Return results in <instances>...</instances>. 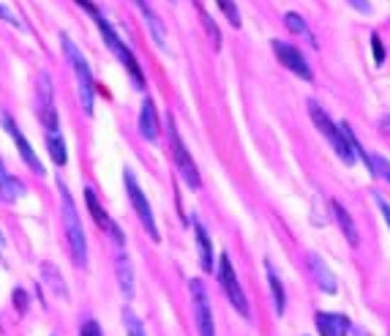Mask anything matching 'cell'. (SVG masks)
Listing matches in <instances>:
<instances>
[{
	"instance_id": "cell-29",
	"label": "cell",
	"mask_w": 390,
	"mask_h": 336,
	"mask_svg": "<svg viewBox=\"0 0 390 336\" xmlns=\"http://www.w3.org/2000/svg\"><path fill=\"white\" fill-rule=\"evenodd\" d=\"M199 14H202V22H205V28H208V33H211V38H213V47L218 50V47H221V36H218V28H216V22H211V19H208V14H205L202 9H199Z\"/></svg>"
},
{
	"instance_id": "cell-36",
	"label": "cell",
	"mask_w": 390,
	"mask_h": 336,
	"mask_svg": "<svg viewBox=\"0 0 390 336\" xmlns=\"http://www.w3.org/2000/svg\"><path fill=\"white\" fill-rule=\"evenodd\" d=\"M0 249H3V238H0Z\"/></svg>"
},
{
	"instance_id": "cell-27",
	"label": "cell",
	"mask_w": 390,
	"mask_h": 336,
	"mask_svg": "<svg viewBox=\"0 0 390 336\" xmlns=\"http://www.w3.org/2000/svg\"><path fill=\"white\" fill-rule=\"evenodd\" d=\"M372 175H379L382 180H388L390 183V161L385 159V156L372 153Z\"/></svg>"
},
{
	"instance_id": "cell-31",
	"label": "cell",
	"mask_w": 390,
	"mask_h": 336,
	"mask_svg": "<svg viewBox=\"0 0 390 336\" xmlns=\"http://www.w3.org/2000/svg\"><path fill=\"white\" fill-rule=\"evenodd\" d=\"M374 200H377V205H379V211H382V219H385V224H388V232H390V205L385 202V197L374 195Z\"/></svg>"
},
{
	"instance_id": "cell-14",
	"label": "cell",
	"mask_w": 390,
	"mask_h": 336,
	"mask_svg": "<svg viewBox=\"0 0 390 336\" xmlns=\"http://www.w3.org/2000/svg\"><path fill=\"white\" fill-rule=\"evenodd\" d=\"M140 134L145 140L156 142L159 140V121H156V104L153 99H145L140 109Z\"/></svg>"
},
{
	"instance_id": "cell-6",
	"label": "cell",
	"mask_w": 390,
	"mask_h": 336,
	"mask_svg": "<svg viewBox=\"0 0 390 336\" xmlns=\"http://www.w3.org/2000/svg\"><path fill=\"white\" fill-rule=\"evenodd\" d=\"M123 183H126V195H128V202H131L134 213L140 216V222H142V227H145V232L150 235V241H161L159 227H156V219H153V211H150V202H147V197L142 195L140 183H137V175H134L131 170H126V173H123Z\"/></svg>"
},
{
	"instance_id": "cell-28",
	"label": "cell",
	"mask_w": 390,
	"mask_h": 336,
	"mask_svg": "<svg viewBox=\"0 0 390 336\" xmlns=\"http://www.w3.org/2000/svg\"><path fill=\"white\" fill-rule=\"evenodd\" d=\"M372 50H374V63L382 66V63H385V47H382V38L377 33L372 36Z\"/></svg>"
},
{
	"instance_id": "cell-24",
	"label": "cell",
	"mask_w": 390,
	"mask_h": 336,
	"mask_svg": "<svg viewBox=\"0 0 390 336\" xmlns=\"http://www.w3.org/2000/svg\"><path fill=\"white\" fill-rule=\"evenodd\" d=\"M284 22H286V28L292 31V33L298 36H306L311 44H314V38H311V33H308V25H306V19L301 17V14H295V11H289L286 17H284Z\"/></svg>"
},
{
	"instance_id": "cell-34",
	"label": "cell",
	"mask_w": 390,
	"mask_h": 336,
	"mask_svg": "<svg viewBox=\"0 0 390 336\" xmlns=\"http://www.w3.org/2000/svg\"><path fill=\"white\" fill-rule=\"evenodd\" d=\"M0 17L6 19V22H11V25H17V28H19V19L14 17V14H11V11L6 9V6H0Z\"/></svg>"
},
{
	"instance_id": "cell-9",
	"label": "cell",
	"mask_w": 390,
	"mask_h": 336,
	"mask_svg": "<svg viewBox=\"0 0 390 336\" xmlns=\"http://www.w3.org/2000/svg\"><path fill=\"white\" fill-rule=\"evenodd\" d=\"M270 47H273V53H276V58H279V63L286 66L295 77H301V80H306V82L314 80V71H311V66L306 63V58H303V53L298 50V47H292V44H286V41H279V38H276Z\"/></svg>"
},
{
	"instance_id": "cell-21",
	"label": "cell",
	"mask_w": 390,
	"mask_h": 336,
	"mask_svg": "<svg viewBox=\"0 0 390 336\" xmlns=\"http://www.w3.org/2000/svg\"><path fill=\"white\" fill-rule=\"evenodd\" d=\"M85 202H88V211H90V216H93V222H96L101 230H109V227H112V219L104 213L99 197H96V192H93L90 186H85Z\"/></svg>"
},
{
	"instance_id": "cell-1",
	"label": "cell",
	"mask_w": 390,
	"mask_h": 336,
	"mask_svg": "<svg viewBox=\"0 0 390 336\" xmlns=\"http://www.w3.org/2000/svg\"><path fill=\"white\" fill-rule=\"evenodd\" d=\"M308 112H311V121L317 126L319 131L325 134V140L333 145V151H336V156L347 167H352L355 159H357V151H355V134L352 129L347 124H333L330 121V115L317 104V102H308Z\"/></svg>"
},
{
	"instance_id": "cell-17",
	"label": "cell",
	"mask_w": 390,
	"mask_h": 336,
	"mask_svg": "<svg viewBox=\"0 0 390 336\" xmlns=\"http://www.w3.org/2000/svg\"><path fill=\"white\" fill-rule=\"evenodd\" d=\"M137 3V9L142 11V17L147 22V28H150V36H153V41L159 44L161 50H167V33H164V22L156 17V11L147 6V0H134Z\"/></svg>"
},
{
	"instance_id": "cell-13",
	"label": "cell",
	"mask_w": 390,
	"mask_h": 336,
	"mask_svg": "<svg viewBox=\"0 0 390 336\" xmlns=\"http://www.w3.org/2000/svg\"><path fill=\"white\" fill-rule=\"evenodd\" d=\"M191 227H194L196 249H199V266H202V271L213 273V244L211 238H208V230L202 227V222H199L196 216L191 219Z\"/></svg>"
},
{
	"instance_id": "cell-20",
	"label": "cell",
	"mask_w": 390,
	"mask_h": 336,
	"mask_svg": "<svg viewBox=\"0 0 390 336\" xmlns=\"http://www.w3.org/2000/svg\"><path fill=\"white\" fill-rule=\"evenodd\" d=\"M265 271H267V284H270V293H273V303H276V312L284 315V303H286V298H284V284H282V279H279V271L273 268L270 260H265Z\"/></svg>"
},
{
	"instance_id": "cell-11",
	"label": "cell",
	"mask_w": 390,
	"mask_h": 336,
	"mask_svg": "<svg viewBox=\"0 0 390 336\" xmlns=\"http://www.w3.org/2000/svg\"><path fill=\"white\" fill-rule=\"evenodd\" d=\"M0 121H3V129L9 131V137L14 140V145H17V151H19V156L25 159V164L33 170V173H38V175H44V167H41V161H38V156H35V151H33V145L25 140V134L17 129V124L9 118V115H0Z\"/></svg>"
},
{
	"instance_id": "cell-26",
	"label": "cell",
	"mask_w": 390,
	"mask_h": 336,
	"mask_svg": "<svg viewBox=\"0 0 390 336\" xmlns=\"http://www.w3.org/2000/svg\"><path fill=\"white\" fill-rule=\"evenodd\" d=\"M218 3V9H221V14L230 19V25L235 28H240V11H238V6H235V0H216Z\"/></svg>"
},
{
	"instance_id": "cell-3",
	"label": "cell",
	"mask_w": 390,
	"mask_h": 336,
	"mask_svg": "<svg viewBox=\"0 0 390 336\" xmlns=\"http://www.w3.org/2000/svg\"><path fill=\"white\" fill-rule=\"evenodd\" d=\"M96 25H99V33H101V38H104V44L112 50V55L123 63V69L128 71V77H131V82H134V88H145V74H142V69H140V63H137V58H134V53L126 47L123 41H121V36L115 33V28L106 22L104 17H101V11L96 14Z\"/></svg>"
},
{
	"instance_id": "cell-35",
	"label": "cell",
	"mask_w": 390,
	"mask_h": 336,
	"mask_svg": "<svg viewBox=\"0 0 390 336\" xmlns=\"http://www.w3.org/2000/svg\"><path fill=\"white\" fill-rule=\"evenodd\" d=\"M352 334H355V336H369V334H363L360 328H355V325H352Z\"/></svg>"
},
{
	"instance_id": "cell-8",
	"label": "cell",
	"mask_w": 390,
	"mask_h": 336,
	"mask_svg": "<svg viewBox=\"0 0 390 336\" xmlns=\"http://www.w3.org/2000/svg\"><path fill=\"white\" fill-rule=\"evenodd\" d=\"M35 112H38V121L44 124L47 131H57V109H55V93L52 82L47 74H38V96H35Z\"/></svg>"
},
{
	"instance_id": "cell-25",
	"label": "cell",
	"mask_w": 390,
	"mask_h": 336,
	"mask_svg": "<svg viewBox=\"0 0 390 336\" xmlns=\"http://www.w3.org/2000/svg\"><path fill=\"white\" fill-rule=\"evenodd\" d=\"M123 325H126V334L128 336H147L145 328H142V320L131 312V309H123Z\"/></svg>"
},
{
	"instance_id": "cell-4",
	"label": "cell",
	"mask_w": 390,
	"mask_h": 336,
	"mask_svg": "<svg viewBox=\"0 0 390 336\" xmlns=\"http://www.w3.org/2000/svg\"><path fill=\"white\" fill-rule=\"evenodd\" d=\"M60 44H63V53L69 58L71 69L77 74V85H79V102H82V109L85 112H93V96H96V85H93V74H90V66L88 60L82 58L79 47L71 41L66 33H60Z\"/></svg>"
},
{
	"instance_id": "cell-15",
	"label": "cell",
	"mask_w": 390,
	"mask_h": 336,
	"mask_svg": "<svg viewBox=\"0 0 390 336\" xmlns=\"http://www.w3.org/2000/svg\"><path fill=\"white\" fill-rule=\"evenodd\" d=\"M308 266H311V273H314L317 284L322 287V293L333 296V293L338 290V282H336V276H333V271L322 263V257H319V254H311V257H308Z\"/></svg>"
},
{
	"instance_id": "cell-2",
	"label": "cell",
	"mask_w": 390,
	"mask_h": 336,
	"mask_svg": "<svg viewBox=\"0 0 390 336\" xmlns=\"http://www.w3.org/2000/svg\"><path fill=\"white\" fill-rule=\"evenodd\" d=\"M57 189H60V208H63V224H66L71 257H74L77 266H85L88 263V241H85V230L79 224V213H77V205H74V197H71V192L63 183H57Z\"/></svg>"
},
{
	"instance_id": "cell-10",
	"label": "cell",
	"mask_w": 390,
	"mask_h": 336,
	"mask_svg": "<svg viewBox=\"0 0 390 336\" xmlns=\"http://www.w3.org/2000/svg\"><path fill=\"white\" fill-rule=\"evenodd\" d=\"M191 301H194V320H196V331H199V336H216L208 293H205V284L199 282V279H191Z\"/></svg>"
},
{
	"instance_id": "cell-22",
	"label": "cell",
	"mask_w": 390,
	"mask_h": 336,
	"mask_svg": "<svg viewBox=\"0 0 390 336\" xmlns=\"http://www.w3.org/2000/svg\"><path fill=\"white\" fill-rule=\"evenodd\" d=\"M47 148H50V156H52L55 164H66L69 161V153H66V142L57 131H47Z\"/></svg>"
},
{
	"instance_id": "cell-12",
	"label": "cell",
	"mask_w": 390,
	"mask_h": 336,
	"mask_svg": "<svg viewBox=\"0 0 390 336\" xmlns=\"http://www.w3.org/2000/svg\"><path fill=\"white\" fill-rule=\"evenodd\" d=\"M317 331L319 336H347L352 331V323L344 315H333V312H319L317 318Z\"/></svg>"
},
{
	"instance_id": "cell-19",
	"label": "cell",
	"mask_w": 390,
	"mask_h": 336,
	"mask_svg": "<svg viewBox=\"0 0 390 336\" xmlns=\"http://www.w3.org/2000/svg\"><path fill=\"white\" fill-rule=\"evenodd\" d=\"M115 271H118V284H121V290H123L126 301L134 298V271H131V263H128L126 254H118Z\"/></svg>"
},
{
	"instance_id": "cell-23",
	"label": "cell",
	"mask_w": 390,
	"mask_h": 336,
	"mask_svg": "<svg viewBox=\"0 0 390 336\" xmlns=\"http://www.w3.org/2000/svg\"><path fill=\"white\" fill-rule=\"evenodd\" d=\"M41 271H44V282L52 287L55 293L60 296V298H69V290H66V284H63V279L57 276V271H55V266H50V263H44L41 266Z\"/></svg>"
},
{
	"instance_id": "cell-32",
	"label": "cell",
	"mask_w": 390,
	"mask_h": 336,
	"mask_svg": "<svg viewBox=\"0 0 390 336\" xmlns=\"http://www.w3.org/2000/svg\"><path fill=\"white\" fill-rule=\"evenodd\" d=\"M350 6H352L355 11H360V14H372V3L369 0H347Z\"/></svg>"
},
{
	"instance_id": "cell-18",
	"label": "cell",
	"mask_w": 390,
	"mask_h": 336,
	"mask_svg": "<svg viewBox=\"0 0 390 336\" xmlns=\"http://www.w3.org/2000/svg\"><path fill=\"white\" fill-rule=\"evenodd\" d=\"M19 197H25V186L19 183L17 178L9 175L3 161H0V200L3 202H17Z\"/></svg>"
},
{
	"instance_id": "cell-16",
	"label": "cell",
	"mask_w": 390,
	"mask_h": 336,
	"mask_svg": "<svg viewBox=\"0 0 390 336\" xmlns=\"http://www.w3.org/2000/svg\"><path fill=\"white\" fill-rule=\"evenodd\" d=\"M330 208H333V219H336V224H338V230L344 232V238L352 244V246H357L360 244V235H357V227H355V222H352V216H350V211L338 202V200H333L330 202Z\"/></svg>"
},
{
	"instance_id": "cell-5",
	"label": "cell",
	"mask_w": 390,
	"mask_h": 336,
	"mask_svg": "<svg viewBox=\"0 0 390 336\" xmlns=\"http://www.w3.org/2000/svg\"><path fill=\"white\" fill-rule=\"evenodd\" d=\"M167 134H169V148H172V159H175V164H177V173H180V178L186 180V186H189L191 192H196V189L202 186V180H199V173H196L194 159H191L189 148L183 145V140H180L177 126H175L172 118L167 121Z\"/></svg>"
},
{
	"instance_id": "cell-30",
	"label": "cell",
	"mask_w": 390,
	"mask_h": 336,
	"mask_svg": "<svg viewBox=\"0 0 390 336\" xmlns=\"http://www.w3.org/2000/svg\"><path fill=\"white\" fill-rule=\"evenodd\" d=\"M79 336H101V328H99V323L96 320H88L82 328H79Z\"/></svg>"
},
{
	"instance_id": "cell-33",
	"label": "cell",
	"mask_w": 390,
	"mask_h": 336,
	"mask_svg": "<svg viewBox=\"0 0 390 336\" xmlns=\"http://www.w3.org/2000/svg\"><path fill=\"white\" fill-rule=\"evenodd\" d=\"M77 3H79V6L88 11L90 17H96V14H99V9H96V3H93V0H77Z\"/></svg>"
},
{
	"instance_id": "cell-7",
	"label": "cell",
	"mask_w": 390,
	"mask_h": 336,
	"mask_svg": "<svg viewBox=\"0 0 390 336\" xmlns=\"http://www.w3.org/2000/svg\"><path fill=\"white\" fill-rule=\"evenodd\" d=\"M218 282H221V287H224V293H227L230 303L235 306V312L246 320L251 318V306H248L246 293H243V287H240V282H238V273H235V268H232L227 254H221V260H218Z\"/></svg>"
}]
</instances>
